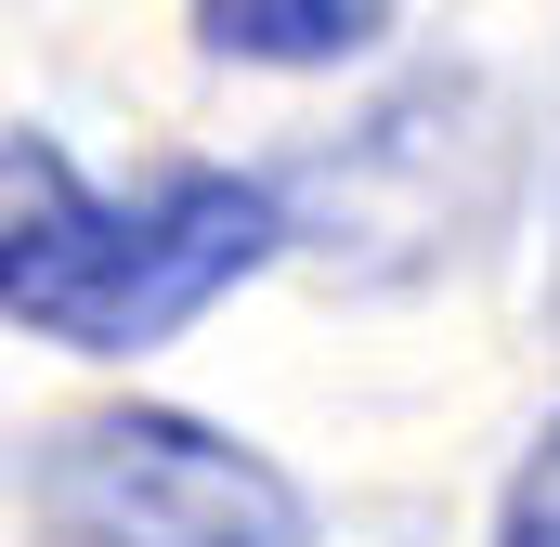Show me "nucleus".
<instances>
[{
    "label": "nucleus",
    "mask_w": 560,
    "mask_h": 547,
    "mask_svg": "<svg viewBox=\"0 0 560 547\" xmlns=\"http://www.w3.org/2000/svg\"><path fill=\"white\" fill-rule=\"evenodd\" d=\"M26 522L39 547H313V509L275 456L170 405H105L52 430L26 469Z\"/></svg>",
    "instance_id": "obj_2"
},
{
    "label": "nucleus",
    "mask_w": 560,
    "mask_h": 547,
    "mask_svg": "<svg viewBox=\"0 0 560 547\" xmlns=\"http://www.w3.org/2000/svg\"><path fill=\"white\" fill-rule=\"evenodd\" d=\"M196 26L248 66H339L392 26V0H196Z\"/></svg>",
    "instance_id": "obj_3"
},
{
    "label": "nucleus",
    "mask_w": 560,
    "mask_h": 547,
    "mask_svg": "<svg viewBox=\"0 0 560 547\" xmlns=\"http://www.w3.org/2000/svg\"><path fill=\"white\" fill-rule=\"evenodd\" d=\"M509 547H560V430L522 456V482H509Z\"/></svg>",
    "instance_id": "obj_4"
},
{
    "label": "nucleus",
    "mask_w": 560,
    "mask_h": 547,
    "mask_svg": "<svg viewBox=\"0 0 560 547\" xmlns=\"http://www.w3.org/2000/svg\"><path fill=\"white\" fill-rule=\"evenodd\" d=\"M287 209L235 170H156L143 196L79 183L39 131H0V326H39L66 352H156L222 287L275 261Z\"/></svg>",
    "instance_id": "obj_1"
}]
</instances>
